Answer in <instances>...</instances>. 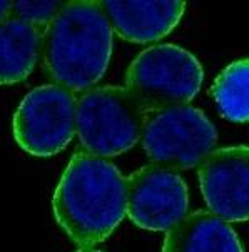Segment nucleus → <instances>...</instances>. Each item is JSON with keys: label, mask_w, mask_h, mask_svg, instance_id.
<instances>
[{"label": "nucleus", "mask_w": 249, "mask_h": 252, "mask_svg": "<svg viewBox=\"0 0 249 252\" xmlns=\"http://www.w3.org/2000/svg\"><path fill=\"white\" fill-rule=\"evenodd\" d=\"M12 12V2L8 0H0V22L5 20Z\"/></svg>", "instance_id": "4468645a"}, {"label": "nucleus", "mask_w": 249, "mask_h": 252, "mask_svg": "<svg viewBox=\"0 0 249 252\" xmlns=\"http://www.w3.org/2000/svg\"><path fill=\"white\" fill-rule=\"evenodd\" d=\"M74 92L57 84L36 87L14 115V137L27 154L50 157L62 152L75 135Z\"/></svg>", "instance_id": "423d86ee"}, {"label": "nucleus", "mask_w": 249, "mask_h": 252, "mask_svg": "<svg viewBox=\"0 0 249 252\" xmlns=\"http://www.w3.org/2000/svg\"><path fill=\"white\" fill-rule=\"evenodd\" d=\"M211 95L226 121L249 122V57L234 61L219 72Z\"/></svg>", "instance_id": "f8f14e48"}, {"label": "nucleus", "mask_w": 249, "mask_h": 252, "mask_svg": "<svg viewBox=\"0 0 249 252\" xmlns=\"http://www.w3.org/2000/svg\"><path fill=\"white\" fill-rule=\"evenodd\" d=\"M101 8L112 32L132 44H151L173 32L182 19V0H102Z\"/></svg>", "instance_id": "1a4fd4ad"}, {"label": "nucleus", "mask_w": 249, "mask_h": 252, "mask_svg": "<svg viewBox=\"0 0 249 252\" xmlns=\"http://www.w3.org/2000/svg\"><path fill=\"white\" fill-rule=\"evenodd\" d=\"M52 207L67 236L80 249H92L127 214L126 177L110 160L79 151L64 170Z\"/></svg>", "instance_id": "f257e3e1"}, {"label": "nucleus", "mask_w": 249, "mask_h": 252, "mask_svg": "<svg viewBox=\"0 0 249 252\" xmlns=\"http://www.w3.org/2000/svg\"><path fill=\"white\" fill-rule=\"evenodd\" d=\"M141 140L154 164L178 170L197 167L214 151L217 132L203 110L182 104L145 114Z\"/></svg>", "instance_id": "39448f33"}, {"label": "nucleus", "mask_w": 249, "mask_h": 252, "mask_svg": "<svg viewBox=\"0 0 249 252\" xmlns=\"http://www.w3.org/2000/svg\"><path fill=\"white\" fill-rule=\"evenodd\" d=\"M127 216L137 227L167 232L187 216L189 190L178 170L147 164L126 179Z\"/></svg>", "instance_id": "0eeeda50"}, {"label": "nucleus", "mask_w": 249, "mask_h": 252, "mask_svg": "<svg viewBox=\"0 0 249 252\" xmlns=\"http://www.w3.org/2000/svg\"><path fill=\"white\" fill-rule=\"evenodd\" d=\"M77 252H101V251H96V249H79Z\"/></svg>", "instance_id": "2eb2a0df"}, {"label": "nucleus", "mask_w": 249, "mask_h": 252, "mask_svg": "<svg viewBox=\"0 0 249 252\" xmlns=\"http://www.w3.org/2000/svg\"><path fill=\"white\" fill-rule=\"evenodd\" d=\"M145 112L126 87H94L77 97L75 134L84 152L115 157L141 140Z\"/></svg>", "instance_id": "7ed1b4c3"}, {"label": "nucleus", "mask_w": 249, "mask_h": 252, "mask_svg": "<svg viewBox=\"0 0 249 252\" xmlns=\"http://www.w3.org/2000/svg\"><path fill=\"white\" fill-rule=\"evenodd\" d=\"M64 5H66V2H55V0H47V2L19 0V2H12L10 15L42 29L50 24V20L62 10Z\"/></svg>", "instance_id": "ddd939ff"}, {"label": "nucleus", "mask_w": 249, "mask_h": 252, "mask_svg": "<svg viewBox=\"0 0 249 252\" xmlns=\"http://www.w3.org/2000/svg\"><path fill=\"white\" fill-rule=\"evenodd\" d=\"M112 29L101 3L67 2L42 33V59L57 85L87 92L99 84L112 57Z\"/></svg>", "instance_id": "f03ea898"}, {"label": "nucleus", "mask_w": 249, "mask_h": 252, "mask_svg": "<svg viewBox=\"0 0 249 252\" xmlns=\"http://www.w3.org/2000/svg\"><path fill=\"white\" fill-rule=\"evenodd\" d=\"M162 252H243V246L229 222L196 211L167 230Z\"/></svg>", "instance_id": "9d476101"}, {"label": "nucleus", "mask_w": 249, "mask_h": 252, "mask_svg": "<svg viewBox=\"0 0 249 252\" xmlns=\"http://www.w3.org/2000/svg\"><path fill=\"white\" fill-rule=\"evenodd\" d=\"M42 29L8 15L0 22V85L31 75L42 55Z\"/></svg>", "instance_id": "9b49d317"}, {"label": "nucleus", "mask_w": 249, "mask_h": 252, "mask_svg": "<svg viewBox=\"0 0 249 252\" xmlns=\"http://www.w3.org/2000/svg\"><path fill=\"white\" fill-rule=\"evenodd\" d=\"M203 65L191 52L174 44L145 49L126 72V89L145 114L189 104L201 91Z\"/></svg>", "instance_id": "20e7f679"}, {"label": "nucleus", "mask_w": 249, "mask_h": 252, "mask_svg": "<svg viewBox=\"0 0 249 252\" xmlns=\"http://www.w3.org/2000/svg\"><path fill=\"white\" fill-rule=\"evenodd\" d=\"M209 212L226 222L249 220V147L214 149L197 165Z\"/></svg>", "instance_id": "6e6552de"}]
</instances>
